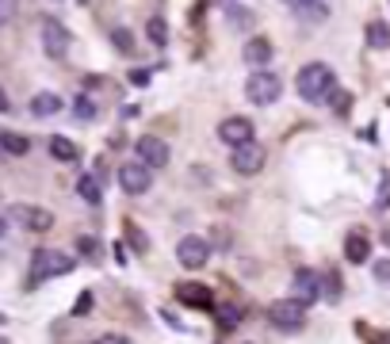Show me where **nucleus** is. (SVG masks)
Listing matches in <instances>:
<instances>
[{"instance_id":"obj_1","label":"nucleus","mask_w":390,"mask_h":344,"mask_svg":"<svg viewBox=\"0 0 390 344\" xmlns=\"http://www.w3.org/2000/svg\"><path fill=\"white\" fill-rule=\"evenodd\" d=\"M333 84H337V77H333V69L325 66V61H310V66H302L299 77H295V88H299V96L306 99V104H325Z\"/></svg>"},{"instance_id":"obj_2","label":"nucleus","mask_w":390,"mask_h":344,"mask_svg":"<svg viewBox=\"0 0 390 344\" xmlns=\"http://www.w3.org/2000/svg\"><path fill=\"white\" fill-rule=\"evenodd\" d=\"M69 271H73V256L58 253V249H35L31 268H27V283L39 287L54 276H69Z\"/></svg>"},{"instance_id":"obj_3","label":"nucleus","mask_w":390,"mask_h":344,"mask_svg":"<svg viewBox=\"0 0 390 344\" xmlns=\"http://www.w3.org/2000/svg\"><path fill=\"white\" fill-rule=\"evenodd\" d=\"M245 96H249L253 104L268 107L283 96V81L275 73H268V69H257V73H249V81H245Z\"/></svg>"},{"instance_id":"obj_4","label":"nucleus","mask_w":390,"mask_h":344,"mask_svg":"<svg viewBox=\"0 0 390 344\" xmlns=\"http://www.w3.org/2000/svg\"><path fill=\"white\" fill-rule=\"evenodd\" d=\"M8 222H16V226H23V229H35V233L54 229V214L46 211V207H35V203H12Z\"/></svg>"},{"instance_id":"obj_5","label":"nucleus","mask_w":390,"mask_h":344,"mask_svg":"<svg viewBox=\"0 0 390 344\" xmlns=\"http://www.w3.org/2000/svg\"><path fill=\"white\" fill-rule=\"evenodd\" d=\"M268 318H272L275 329H287V333H295V329L306 325V306H302L299 298H280V303L268 306Z\"/></svg>"},{"instance_id":"obj_6","label":"nucleus","mask_w":390,"mask_h":344,"mask_svg":"<svg viewBox=\"0 0 390 344\" xmlns=\"http://www.w3.org/2000/svg\"><path fill=\"white\" fill-rule=\"evenodd\" d=\"M119 184H123L126 195H146L153 184V169L142 161H126L123 169H119Z\"/></svg>"},{"instance_id":"obj_7","label":"nucleus","mask_w":390,"mask_h":344,"mask_svg":"<svg viewBox=\"0 0 390 344\" xmlns=\"http://www.w3.org/2000/svg\"><path fill=\"white\" fill-rule=\"evenodd\" d=\"M264 146H257V142H245V146H237L233 149V157H230V164H233V172H241V176H257L260 169H264Z\"/></svg>"},{"instance_id":"obj_8","label":"nucleus","mask_w":390,"mask_h":344,"mask_svg":"<svg viewBox=\"0 0 390 344\" xmlns=\"http://www.w3.org/2000/svg\"><path fill=\"white\" fill-rule=\"evenodd\" d=\"M134 153H138L142 164H150V169H165L168 164V142L157 138V134H142Z\"/></svg>"},{"instance_id":"obj_9","label":"nucleus","mask_w":390,"mask_h":344,"mask_svg":"<svg viewBox=\"0 0 390 344\" xmlns=\"http://www.w3.org/2000/svg\"><path fill=\"white\" fill-rule=\"evenodd\" d=\"M176 260H180L184 268L195 271V268H203V264L211 260V245L203 238H191L188 233V238H180V245H176Z\"/></svg>"},{"instance_id":"obj_10","label":"nucleus","mask_w":390,"mask_h":344,"mask_svg":"<svg viewBox=\"0 0 390 344\" xmlns=\"http://www.w3.org/2000/svg\"><path fill=\"white\" fill-rule=\"evenodd\" d=\"M291 291H295L291 298H299L302 306H310L318 295H322V279H318V271L299 268V271H295V283H291Z\"/></svg>"},{"instance_id":"obj_11","label":"nucleus","mask_w":390,"mask_h":344,"mask_svg":"<svg viewBox=\"0 0 390 344\" xmlns=\"http://www.w3.org/2000/svg\"><path fill=\"white\" fill-rule=\"evenodd\" d=\"M42 50L50 57H61L69 50V31L58 23V19H42Z\"/></svg>"},{"instance_id":"obj_12","label":"nucleus","mask_w":390,"mask_h":344,"mask_svg":"<svg viewBox=\"0 0 390 344\" xmlns=\"http://www.w3.org/2000/svg\"><path fill=\"white\" fill-rule=\"evenodd\" d=\"M218 138L226 142V146H245V142H253V123L249 119H241V115H233V119H226L222 126H218Z\"/></svg>"},{"instance_id":"obj_13","label":"nucleus","mask_w":390,"mask_h":344,"mask_svg":"<svg viewBox=\"0 0 390 344\" xmlns=\"http://www.w3.org/2000/svg\"><path fill=\"white\" fill-rule=\"evenodd\" d=\"M176 298L184 306H199V310H215V295H211L207 283H180L176 287Z\"/></svg>"},{"instance_id":"obj_14","label":"nucleus","mask_w":390,"mask_h":344,"mask_svg":"<svg viewBox=\"0 0 390 344\" xmlns=\"http://www.w3.org/2000/svg\"><path fill=\"white\" fill-rule=\"evenodd\" d=\"M241 54H245L249 66L264 69L268 61H272V42H268V39H245V50H241Z\"/></svg>"},{"instance_id":"obj_15","label":"nucleus","mask_w":390,"mask_h":344,"mask_svg":"<svg viewBox=\"0 0 390 344\" xmlns=\"http://www.w3.org/2000/svg\"><path fill=\"white\" fill-rule=\"evenodd\" d=\"M344 256H349L352 264H367V256H371V241H367V233H349V241H344Z\"/></svg>"},{"instance_id":"obj_16","label":"nucleus","mask_w":390,"mask_h":344,"mask_svg":"<svg viewBox=\"0 0 390 344\" xmlns=\"http://www.w3.org/2000/svg\"><path fill=\"white\" fill-rule=\"evenodd\" d=\"M61 111V96L58 92H39V96H31V115H39V119H50V115Z\"/></svg>"},{"instance_id":"obj_17","label":"nucleus","mask_w":390,"mask_h":344,"mask_svg":"<svg viewBox=\"0 0 390 344\" xmlns=\"http://www.w3.org/2000/svg\"><path fill=\"white\" fill-rule=\"evenodd\" d=\"M0 153L27 157V153H31V142H27L23 134H16V131H0Z\"/></svg>"},{"instance_id":"obj_18","label":"nucleus","mask_w":390,"mask_h":344,"mask_svg":"<svg viewBox=\"0 0 390 344\" xmlns=\"http://www.w3.org/2000/svg\"><path fill=\"white\" fill-rule=\"evenodd\" d=\"M50 157L61 161V164H73L77 157H81V149H77V142H69V138H50Z\"/></svg>"},{"instance_id":"obj_19","label":"nucleus","mask_w":390,"mask_h":344,"mask_svg":"<svg viewBox=\"0 0 390 344\" xmlns=\"http://www.w3.org/2000/svg\"><path fill=\"white\" fill-rule=\"evenodd\" d=\"M367 46L371 50H387L390 46V27L382 23V19H371V23H367Z\"/></svg>"},{"instance_id":"obj_20","label":"nucleus","mask_w":390,"mask_h":344,"mask_svg":"<svg viewBox=\"0 0 390 344\" xmlns=\"http://www.w3.org/2000/svg\"><path fill=\"white\" fill-rule=\"evenodd\" d=\"M77 191H81V199H84V203H92V207H96V203H100V180H96V176H81V184H77Z\"/></svg>"},{"instance_id":"obj_21","label":"nucleus","mask_w":390,"mask_h":344,"mask_svg":"<svg viewBox=\"0 0 390 344\" xmlns=\"http://www.w3.org/2000/svg\"><path fill=\"white\" fill-rule=\"evenodd\" d=\"M146 35H150L153 46H165L168 42V23L161 16H150V23H146Z\"/></svg>"},{"instance_id":"obj_22","label":"nucleus","mask_w":390,"mask_h":344,"mask_svg":"<svg viewBox=\"0 0 390 344\" xmlns=\"http://www.w3.org/2000/svg\"><path fill=\"white\" fill-rule=\"evenodd\" d=\"M111 42H115V50H123V54H130V50H134V35L126 31V27H119V31H111Z\"/></svg>"},{"instance_id":"obj_23","label":"nucleus","mask_w":390,"mask_h":344,"mask_svg":"<svg viewBox=\"0 0 390 344\" xmlns=\"http://www.w3.org/2000/svg\"><path fill=\"white\" fill-rule=\"evenodd\" d=\"M237 321H241L237 306H218V325H222V329H233Z\"/></svg>"},{"instance_id":"obj_24","label":"nucleus","mask_w":390,"mask_h":344,"mask_svg":"<svg viewBox=\"0 0 390 344\" xmlns=\"http://www.w3.org/2000/svg\"><path fill=\"white\" fill-rule=\"evenodd\" d=\"M92 306H96V298H92V291H81V295H77V303H73V318H84V314L92 310Z\"/></svg>"},{"instance_id":"obj_25","label":"nucleus","mask_w":390,"mask_h":344,"mask_svg":"<svg viewBox=\"0 0 390 344\" xmlns=\"http://www.w3.org/2000/svg\"><path fill=\"white\" fill-rule=\"evenodd\" d=\"M375 207H379V211H387V207H390V176H387V172L379 176V195H375Z\"/></svg>"},{"instance_id":"obj_26","label":"nucleus","mask_w":390,"mask_h":344,"mask_svg":"<svg viewBox=\"0 0 390 344\" xmlns=\"http://www.w3.org/2000/svg\"><path fill=\"white\" fill-rule=\"evenodd\" d=\"M16 8H19V0H0V27H8V23H12Z\"/></svg>"},{"instance_id":"obj_27","label":"nucleus","mask_w":390,"mask_h":344,"mask_svg":"<svg viewBox=\"0 0 390 344\" xmlns=\"http://www.w3.org/2000/svg\"><path fill=\"white\" fill-rule=\"evenodd\" d=\"M349 99H352V96H349V92H329V104H333V107H337V111H340V115L349 111Z\"/></svg>"},{"instance_id":"obj_28","label":"nucleus","mask_w":390,"mask_h":344,"mask_svg":"<svg viewBox=\"0 0 390 344\" xmlns=\"http://www.w3.org/2000/svg\"><path fill=\"white\" fill-rule=\"evenodd\" d=\"M126 233H130V241H134V249H138V253H146V233H142V229H138V226H134V222H130V226H126Z\"/></svg>"},{"instance_id":"obj_29","label":"nucleus","mask_w":390,"mask_h":344,"mask_svg":"<svg viewBox=\"0 0 390 344\" xmlns=\"http://www.w3.org/2000/svg\"><path fill=\"white\" fill-rule=\"evenodd\" d=\"M375 279H379V283H390V260H375Z\"/></svg>"},{"instance_id":"obj_30","label":"nucleus","mask_w":390,"mask_h":344,"mask_svg":"<svg viewBox=\"0 0 390 344\" xmlns=\"http://www.w3.org/2000/svg\"><path fill=\"white\" fill-rule=\"evenodd\" d=\"M77 115H81V119H92V115H96V104H92V99H77Z\"/></svg>"},{"instance_id":"obj_31","label":"nucleus","mask_w":390,"mask_h":344,"mask_svg":"<svg viewBox=\"0 0 390 344\" xmlns=\"http://www.w3.org/2000/svg\"><path fill=\"white\" fill-rule=\"evenodd\" d=\"M92 344H126V336H119V333H104L100 341H92Z\"/></svg>"},{"instance_id":"obj_32","label":"nucleus","mask_w":390,"mask_h":344,"mask_svg":"<svg viewBox=\"0 0 390 344\" xmlns=\"http://www.w3.org/2000/svg\"><path fill=\"white\" fill-rule=\"evenodd\" d=\"M130 81H134V84H150V73H146V69H134Z\"/></svg>"},{"instance_id":"obj_33","label":"nucleus","mask_w":390,"mask_h":344,"mask_svg":"<svg viewBox=\"0 0 390 344\" xmlns=\"http://www.w3.org/2000/svg\"><path fill=\"white\" fill-rule=\"evenodd\" d=\"M77 245H81V249H84V253H88V256L96 253V241H88V238H81V241H77Z\"/></svg>"},{"instance_id":"obj_34","label":"nucleus","mask_w":390,"mask_h":344,"mask_svg":"<svg viewBox=\"0 0 390 344\" xmlns=\"http://www.w3.org/2000/svg\"><path fill=\"white\" fill-rule=\"evenodd\" d=\"M287 4H295V8H306V4H314V0H287Z\"/></svg>"},{"instance_id":"obj_35","label":"nucleus","mask_w":390,"mask_h":344,"mask_svg":"<svg viewBox=\"0 0 390 344\" xmlns=\"http://www.w3.org/2000/svg\"><path fill=\"white\" fill-rule=\"evenodd\" d=\"M8 107H12V104H8V96H4V92H0V111H8Z\"/></svg>"},{"instance_id":"obj_36","label":"nucleus","mask_w":390,"mask_h":344,"mask_svg":"<svg viewBox=\"0 0 390 344\" xmlns=\"http://www.w3.org/2000/svg\"><path fill=\"white\" fill-rule=\"evenodd\" d=\"M379 344H390V333H382V336H379Z\"/></svg>"}]
</instances>
